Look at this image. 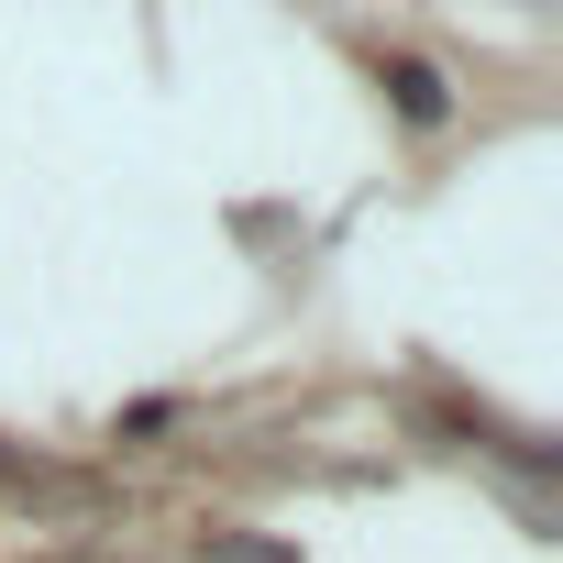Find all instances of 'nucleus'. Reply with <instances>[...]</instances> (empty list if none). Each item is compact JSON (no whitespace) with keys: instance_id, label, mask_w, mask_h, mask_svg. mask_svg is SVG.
<instances>
[{"instance_id":"nucleus-1","label":"nucleus","mask_w":563,"mask_h":563,"mask_svg":"<svg viewBox=\"0 0 563 563\" xmlns=\"http://www.w3.org/2000/svg\"><path fill=\"white\" fill-rule=\"evenodd\" d=\"M387 89H398V111H409V122H442V78H431L420 56H409V67H387Z\"/></svg>"},{"instance_id":"nucleus-2","label":"nucleus","mask_w":563,"mask_h":563,"mask_svg":"<svg viewBox=\"0 0 563 563\" xmlns=\"http://www.w3.org/2000/svg\"><path fill=\"white\" fill-rule=\"evenodd\" d=\"M199 563H299L288 541H199Z\"/></svg>"}]
</instances>
